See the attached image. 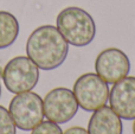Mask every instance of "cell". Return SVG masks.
<instances>
[{
    "mask_svg": "<svg viewBox=\"0 0 135 134\" xmlns=\"http://www.w3.org/2000/svg\"><path fill=\"white\" fill-rule=\"evenodd\" d=\"M69 43L52 25L36 28L26 42L27 57L42 70H54L64 63Z\"/></svg>",
    "mask_w": 135,
    "mask_h": 134,
    "instance_id": "obj_1",
    "label": "cell"
},
{
    "mask_svg": "<svg viewBox=\"0 0 135 134\" xmlns=\"http://www.w3.org/2000/svg\"><path fill=\"white\" fill-rule=\"evenodd\" d=\"M57 28L70 45L86 46L94 40L96 25L93 17L79 7H66L57 16Z\"/></svg>",
    "mask_w": 135,
    "mask_h": 134,
    "instance_id": "obj_2",
    "label": "cell"
},
{
    "mask_svg": "<svg viewBox=\"0 0 135 134\" xmlns=\"http://www.w3.org/2000/svg\"><path fill=\"white\" fill-rule=\"evenodd\" d=\"M9 115L20 131H32L44 119L43 100L38 94L25 92L16 94L9 102Z\"/></svg>",
    "mask_w": 135,
    "mask_h": 134,
    "instance_id": "obj_3",
    "label": "cell"
},
{
    "mask_svg": "<svg viewBox=\"0 0 135 134\" xmlns=\"http://www.w3.org/2000/svg\"><path fill=\"white\" fill-rule=\"evenodd\" d=\"M2 78L9 93L31 92L39 81V68L28 57L18 56L5 65Z\"/></svg>",
    "mask_w": 135,
    "mask_h": 134,
    "instance_id": "obj_4",
    "label": "cell"
},
{
    "mask_svg": "<svg viewBox=\"0 0 135 134\" xmlns=\"http://www.w3.org/2000/svg\"><path fill=\"white\" fill-rule=\"evenodd\" d=\"M74 95L78 107L85 112H95L105 106L109 97L108 83L97 74L88 73L79 76L74 84Z\"/></svg>",
    "mask_w": 135,
    "mask_h": 134,
    "instance_id": "obj_5",
    "label": "cell"
},
{
    "mask_svg": "<svg viewBox=\"0 0 135 134\" xmlns=\"http://www.w3.org/2000/svg\"><path fill=\"white\" fill-rule=\"evenodd\" d=\"M44 116L55 123H66L78 111L74 93L68 88H55L43 100Z\"/></svg>",
    "mask_w": 135,
    "mask_h": 134,
    "instance_id": "obj_6",
    "label": "cell"
},
{
    "mask_svg": "<svg viewBox=\"0 0 135 134\" xmlns=\"http://www.w3.org/2000/svg\"><path fill=\"white\" fill-rule=\"evenodd\" d=\"M96 74L108 84H114L129 74L131 63L123 51L109 47L100 52L95 61Z\"/></svg>",
    "mask_w": 135,
    "mask_h": 134,
    "instance_id": "obj_7",
    "label": "cell"
},
{
    "mask_svg": "<svg viewBox=\"0 0 135 134\" xmlns=\"http://www.w3.org/2000/svg\"><path fill=\"white\" fill-rule=\"evenodd\" d=\"M110 108L124 120L135 119V77L126 76L109 92Z\"/></svg>",
    "mask_w": 135,
    "mask_h": 134,
    "instance_id": "obj_8",
    "label": "cell"
},
{
    "mask_svg": "<svg viewBox=\"0 0 135 134\" xmlns=\"http://www.w3.org/2000/svg\"><path fill=\"white\" fill-rule=\"evenodd\" d=\"M122 128L121 118L107 106L94 112L88 123L89 134H122Z\"/></svg>",
    "mask_w": 135,
    "mask_h": 134,
    "instance_id": "obj_9",
    "label": "cell"
},
{
    "mask_svg": "<svg viewBox=\"0 0 135 134\" xmlns=\"http://www.w3.org/2000/svg\"><path fill=\"white\" fill-rule=\"evenodd\" d=\"M19 35V23L12 13L0 11V49L11 46Z\"/></svg>",
    "mask_w": 135,
    "mask_h": 134,
    "instance_id": "obj_10",
    "label": "cell"
},
{
    "mask_svg": "<svg viewBox=\"0 0 135 134\" xmlns=\"http://www.w3.org/2000/svg\"><path fill=\"white\" fill-rule=\"evenodd\" d=\"M0 134H16V125L9 112L2 106H0Z\"/></svg>",
    "mask_w": 135,
    "mask_h": 134,
    "instance_id": "obj_11",
    "label": "cell"
},
{
    "mask_svg": "<svg viewBox=\"0 0 135 134\" xmlns=\"http://www.w3.org/2000/svg\"><path fill=\"white\" fill-rule=\"evenodd\" d=\"M31 134H63L58 123H55L52 121H42L39 125H37L32 130Z\"/></svg>",
    "mask_w": 135,
    "mask_h": 134,
    "instance_id": "obj_12",
    "label": "cell"
},
{
    "mask_svg": "<svg viewBox=\"0 0 135 134\" xmlns=\"http://www.w3.org/2000/svg\"><path fill=\"white\" fill-rule=\"evenodd\" d=\"M63 134H89V133L83 127H71V128H68Z\"/></svg>",
    "mask_w": 135,
    "mask_h": 134,
    "instance_id": "obj_13",
    "label": "cell"
},
{
    "mask_svg": "<svg viewBox=\"0 0 135 134\" xmlns=\"http://www.w3.org/2000/svg\"><path fill=\"white\" fill-rule=\"evenodd\" d=\"M135 120V119H134ZM133 133L135 134V121H134V123H133Z\"/></svg>",
    "mask_w": 135,
    "mask_h": 134,
    "instance_id": "obj_14",
    "label": "cell"
},
{
    "mask_svg": "<svg viewBox=\"0 0 135 134\" xmlns=\"http://www.w3.org/2000/svg\"><path fill=\"white\" fill-rule=\"evenodd\" d=\"M0 96H1V84H0Z\"/></svg>",
    "mask_w": 135,
    "mask_h": 134,
    "instance_id": "obj_15",
    "label": "cell"
}]
</instances>
